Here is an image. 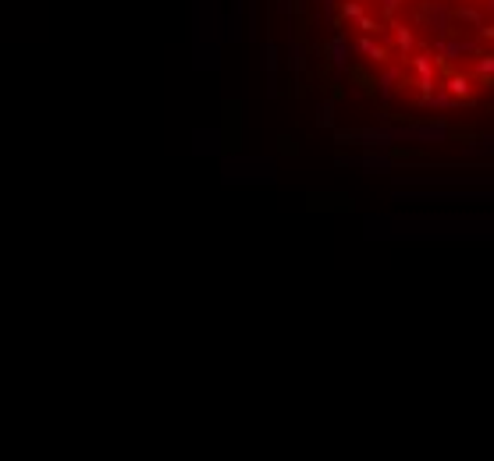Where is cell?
I'll return each mask as SVG.
<instances>
[{
	"label": "cell",
	"instance_id": "1",
	"mask_svg": "<svg viewBox=\"0 0 494 461\" xmlns=\"http://www.w3.org/2000/svg\"><path fill=\"white\" fill-rule=\"evenodd\" d=\"M416 22L430 25V32H434L438 39H451V36H456V25H451L448 8H445V4H434V0H423V4H420Z\"/></svg>",
	"mask_w": 494,
	"mask_h": 461
},
{
	"label": "cell",
	"instance_id": "2",
	"mask_svg": "<svg viewBox=\"0 0 494 461\" xmlns=\"http://www.w3.org/2000/svg\"><path fill=\"white\" fill-rule=\"evenodd\" d=\"M438 86H441L448 96H456V99H459V107H473V103H477V99H473V78H469L466 71H456L451 78L438 82Z\"/></svg>",
	"mask_w": 494,
	"mask_h": 461
},
{
	"label": "cell",
	"instance_id": "3",
	"mask_svg": "<svg viewBox=\"0 0 494 461\" xmlns=\"http://www.w3.org/2000/svg\"><path fill=\"white\" fill-rule=\"evenodd\" d=\"M448 14H451V25H456V32H459V25H466V29H473L477 32L487 18H484V11L480 8H469V4H459V8H448Z\"/></svg>",
	"mask_w": 494,
	"mask_h": 461
},
{
	"label": "cell",
	"instance_id": "4",
	"mask_svg": "<svg viewBox=\"0 0 494 461\" xmlns=\"http://www.w3.org/2000/svg\"><path fill=\"white\" fill-rule=\"evenodd\" d=\"M370 60H377V64H388V60H391V47H381V43H374V39H370V36H363L359 39V43H356Z\"/></svg>",
	"mask_w": 494,
	"mask_h": 461
},
{
	"label": "cell",
	"instance_id": "5",
	"mask_svg": "<svg viewBox=\"0 0 494 461\" xmlns=\"http://www.w3.org/2000/svg\"><path fill=\"white\" fill-rule=\"evenodd\" d=\"M391 29H395V39H398V50L409 57L416 50V36H413V29H405L402 22H391Z\"/></svg>",
	"mask_w": 494,
	"mask_h": 461
},
{
	"label": "cell",
	"instance_id": "6",
	"mask_svg": "<svg viewBox=\"0 0 494 461\" xmlns=\"http://www.w3.org/2000/svg\"><path fill=\"white\" fill-rule=\"evenodd\" d=\"M348 75H352V82H359V86L370 93V96H377V78L374 75H370L366 68H352V71H348Z\"/></svg>",
	"mask_w": 494,
	"mask_h": 461
},
{
	"label": "cell",
	"instance_id": "7",
	"mask_svg": "<svg viewBox=\"0 0 494 461\" xmlns=\"http://www.w3.org/2000/svg\"><path fill=\"white\" fill-rule=\"evenodd\" d=\"M363 14H366V11H363L359 0H345V4H341V18H352V22H359Z\"/></svg>",
	"mask_w": 494,
	"mask_h": 461
},
{
	"label": "cell",
	"instance_id": "8",
	"mask_svg": "<svg viewBox=\"0 0 494 461\" xmlns=\"http://www.w3.org/2000/svg\"><path fill=\"white\" fill-rule=\"evenodd\" d=\"M477 43H494V18L477 29Z\"/></svg>",
	"mask_w": 494,
	"mask_h": 461
},
{
	"label": "cell",
	"instance_id": "9",
	"mask_svg": "<svg viewBox=\"0 0 494 461\" xmlns=\"http://www.w3.org/2000/svg\"><path fill=\"white\" fill-rule=\"evenodd\" d=\"M473 82H477V86H480V89L494 93V75H477V78H473Z\"/></svg>",
	"mask_w": 494,
	"mask_h": 461
},
{
	"label": "cell",
	"instance_id": "10",
	"mask_svg": "<svg viewBox=\"0 0 494 461\" xmlns=\"http://www.w3.org/2000/svg\"><path fill=\"white\" fill-rule=\"evenodd\" d=\"M398 4H402V0H381V11H384V18L395 14V11H398Z\"/></svg>",
	"mask_w": 494,
	"mask_h": 461
},
{
	"label": "cell",
	"instance_id": "11",
	"mask_svg": "<svg viewBox=\"0 0 494 461\" xmlns=\"http://www.w3.org/2000/svg\"><path fill=\"white\" fill-rule=\"evenodd\" d=\"M480 4H484V8H487V14L494 18V0H480Z\"/></svg>",
	"mask_w": 494,
	"mask_h": 461
},
{
	"label": "cell",
	"instance_id": "12",
	"mask_svg": "<svg viewBox=\"0 0 494 461\" xmlns=\"http://www.w3.org/2000/svg\"><path fill=\"white\" fill-rule=\"evenodd\" d=\"M487 54H491V57H494V43H491V50H487Z\"/></svg>",
	"mask_w": 494,
	"mask_h": 461
}]
</instances>
